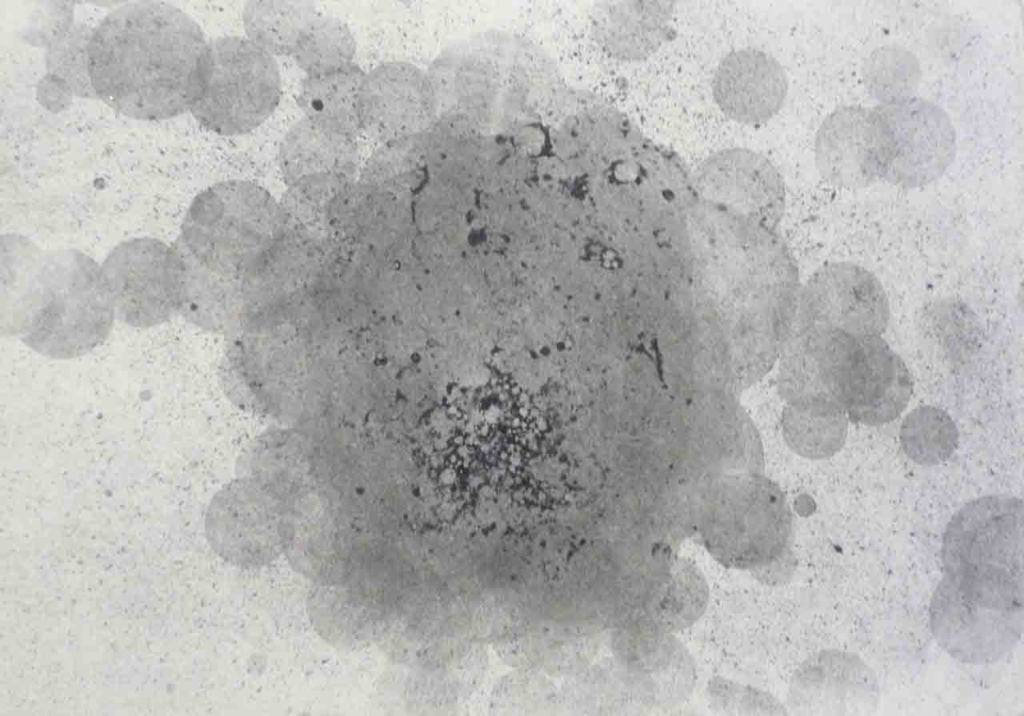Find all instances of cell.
<instances>
[{
  "instance_id": "obj_1",
  "label": "cell",
  "mask_w": 1024,
  "mask_h": 716,
  "mask_svg": "<svg viewBox=\"0 0 1024 716\" xmlns=\"http://www.w3.org/2000/svg\"><path fill=\"white\" fill-rule=\"evenodd\" d=\"M1023 534V501L1008 495L972 500L947 524L929 616L935 640L954 659L993 664L1021 640Z\"/></svg>"
},
{
  "instance_id": "obj_2",
  "label": "cell",
  "mask_w": 1024,
  "mask_h": 716,
  "mask_svg": "<svg viewBox=\"0 0 1024 716\" xmlns=\"http://www.w3.org/2000/svg\"><path fill=\"white\" fill-rule=\"evenodd\" d=\"M207 42L198 23L171 3L123 4L91 30L87 71L93 93L137 120L189 112Z\"/></svg>"
},
{
  "instance_id": "obj_3",
  "label": "cell",
  "mask_w": 1024,
  "mask_h": 716,
  "mask_svg": "<svg viewBox=\"0 0 1024 716\" xmlns=\"http://www.w3.org/2000/svg\"><path fill=\"white\" fill-rule=\"evenodd\" d=\"M2 240V331L53 359L102 343L115 313L101 268L77 250L43 251L11 235Z\"/></svg>"
},
{
  "instance_id": "obj_4",
  "label": "cell",
  "mask_w": 1024,
  "mask_h": 716,
  "mask_svg": "<svg viewBox=\"0 0 1024 716\" xmlns=\"http://www.w3.org/2000/svg\"><path fill=\"white\" fill-rule=\"evenodd\" d=\"M782 346V383L794 406L842 411L852 422L878 426L910 400L911 375L882 336L793 318Z\"/></svg>"
},
{
  "instance_id": "obj_5",
  "label": "cell",
  "mask_w": 1024,
  "mask_h": 716,
  "mask_svg": "<svg viewBox=\"0 0 1024 716\" xmlns=\"http://www.w3.org/2000/svg\"><path fill=\"white\" fill-rule=\"evenodd\" d=\"M282 93L275 57L246 37L208 40L189 112L211 132L237 136L260 126Z\"/></svg>"
},
{
  "instance_id": "obj_6",
  "label": "cell",
  "mask_w": 1024,
  "mask_h": 716,
  "mask_svg": "<svg viewBox=\"0 0 1024 716\" xmlns=\"http://www.w3.org/2000/svg\"><path fill=\"white\" fill-rule=\"evenodd\" d=\"M708 549L723 564L757 568L785 552L791 516L782 495L766 485L735 484L711 490L700 507Z\"/></svg>"
},
{
  "instance_id": "obj_7",
  "label": "cell",
  "mask_w": 1024,
  "mask_h": 716,
  "mask_svg": "<svg viewBox=\"0 0 1024 716\" xmlns=\"http://www.w3.org/2000/svg\"><path fill=\"white\" fill-rule=\"evenodd\" d=\"M882 123V180L907 187L930 183L952 163L956 133L947 114L923 98L899 97L876 106Z\"/></svg>"
},
{
  "instance_id": "obj_8",
  "label": "cell",
  "mask_w": 1024,
  "mask_h": 716,
  "mask_svg": "<svg viewBox=\"0 0 1024 716\" xmlns=\"http://www.w3.org/2000/svg\"><path fill=\"white\" fill-rule=\"evenodd\" d=\"M101 270L115 316L126 324L155 326L180 311V265L173 247L132 239L117 246Z\"/></svg>"
},
{
  "instance_id": "obj_9",
  "label": "cell",
  "mask_w": 1024,
  "mask_h": 716,
  "mask_svg": "<svg viewBox=\"0 0 1024 716\" xmlns=\"http://www.w3.org/2000/svg\"><path fill=\"white\" fill-rule=\"evenodd\" d=\"M794 317L857 335H879L889 304L878 279L849 262L823 266L801 287Z\"/></svg>"
},
{
  "instance_id": "obj_10",
  "label": "cell",
  "mask_w": 1024,
  "mask_h": 716,
  "mask_svg": "<svg viewBox=\"0 0 1024 716\" xmlns=\"http://www.w3.org/2000/svg\"><path fill=\"white\" fill-rule=\"evenodd\" d=\"M436 107L428 74L407 62L382 63L361 84V133L383 144L426 132Z\"/></svg>"
},
{
  "instance_id": "obj_11",
  "label": "cell",
  "mask_w": 1024,
  "mask_h": 716,
  "mask_svg": "<svg viewBox=\"0 0 1024 716\" xmlns=\"http://www.w3.org/2000/svg\"><path fill=\"white\" fill-rule=\"evenodd\" d=\"M815 164L829 182L867 186L883 176L882 124L876 107L845 106L820 125L814 142Z\"/></svg>"
},
{
  "instance_id": "obj_12",
  "label": "cell",
  "mask_w": 1024,
  "mask_h": 716,
  "mask_svg": "<svg viewBox=\"0 0 1024 716\" xmlns=\"http://www.w3.org/2000/svg\"><path fill=\"white\" fill-rule=\"evenodd\" d=\"M788 84L784 67L773 55L749 47L733 50L722 58L711 88L725 116L740 124L759 125L782 109Z\"/></svg>"
},
{
  "instance_id": "obj_13",
  "label": "cell",
  "mask_w": 1024,
  "mask_h": 716,
  "mask_svg": "<svg viewBox=\"0 0 1024 716\" xmlns=\"http://www.w3.org/2000/svg\"><path fill=\"white\" fill-rule=\"evenodd\" d=\"M37 30L44 45L46 74L38 86V99L50 110H61L74 96L95 97L87 71V45L92 28L73 19L72 7L55 3Z\"/></svg>"
},
{
  "instance_id": "obj_14",
  "label": "cell",
  "mask_w": 1024,
  "mask_h": 716,
  "mask_svg": "<svg viewBox=\"0 0 1024 716\" xmlns=\"http://www.w3.org/2000/svg\"><path fill=\"white\" fill-rule=\"evenodd\" d=\"M672 1L603 2L593 20L598 44L611 56L643 61L672 37Z\"/></svg>"
},
{
  "instance_id": "obj_15",
  "label": "cell",
  "mask_w": 1024,
  "mask_h": 716,
  "mask_svg": "<svg viewBox=\"0 0 1024 716\" xmlns=\"http://www.w3.org/2000/svg\"><path fill=\"white\" fill-rule=\"evenodd\" d=\"M808 710L822 714H855L871 710L878 694L876 678L857 656L825 651L809 662L798 678Z\"/></svg>"
},
{
  "instance_id": "obj_16",
  "label": "cell",
  "mask_w": 1024,
  "mask_h": 716,
  "mask_svg": "<svg viewBox=\"0 0 1024 716\" xmlns=\"http://www.w3.org/2000/svg\"><path fill=\"white\" fill-rule=\"evenodd\" d=\"M279 161L290 183L319 174L351 179L359 161L357 138L303 116L283 137Z\"/></svg>"
},
{
  "instance_id": "obj_17",
  "label": "cell",
  "mask_w": 1024,
  "mask_h": 716,
  "mask_svg": "<svg viewBox=\"0 0 1024 716\" xmlns=\"http://www.w3.org/2000/svg\"><path fill=\"white\" fill-rule=\"evenodd\" d=\"M364 75V70L353 63L335 71L305 76L297 97L303 116L357 138L362 134L359 96Z\"/></svg>"
},
{
  "instance_id": "obj_18",
  "label": "cell",
  "mask_w": 1024,
  "mask_h": 716,
  "mask_svg": "<svg viewBox=\"0 0 1024 716\" xmlns=\"http://www.w3.org/2000/svg\"><path fill=\"white\" fill-rule=\"evenodd\" d=\"M318 13L311 1H248L242 13L245 37L273 57L291 56L304 30Z\"/></svg>"
},
{
  "instance_id": "obj_19",
  "label": "cell",
  "mask_w": 1024,
  "mask_h": 716,
  "mask_svg": "<svg viewBox=\"0 0 1024 716\" xmlns=\"http://www.w3.org/2000/svg\"><path fill=\"white\" fill-rule=\"evenodd\" d=\"M356 41L340 19L318 13L301 35L291 57L306 76L335 71L354 63Z\"/></svg>"
},
{
  "instance_id": "obj_20",
  "label": "cell",
  "mask_w": 1024,
  "mask_h": 716,
  "mask_svg": "<svg viewBox=\"0 0 1024 716\" xmlns=\"http://www.w3.org/2000/svg\"><path fill=\"white\" fill-rule=\"evenodd\" d=\"M900 440L911 460L922 465H935L954 452L958 432L947 413L932 406H922L910 412L903 421Z\"/></svg>"
},
{
  "instance_id": "obj_21",
  "label": "cell",
  "mask_w": 1024,
  "mask_h": 716,
  "mask_svg": "<svg viewBox=\"0 0 1024 716\" xmlns=\"http://www.w3.org/2000/svg\"><path fill=\"white\" fill-rule=\"evenodd\" d=\"M427 131L379 144L363 167L361 181L401 192L426 158Z\"/></svg>"
},
{
  "instance_id": "obj_22",
  "label": "cell",
  "mask_w": 1024,
  "mask_h": 716,
  "mask_svg": "<svg viewBox=\"0 0 1024 716\" xmlns=\"http://www.w3.org/2000/svg\"><path fill=\"white\" fill-rule=\"evenodd\" d=\"M793 440L804 455L825 458L843 445L847 433V415L837 410L794 406Z\"/></svg>"
}]
</instances>
